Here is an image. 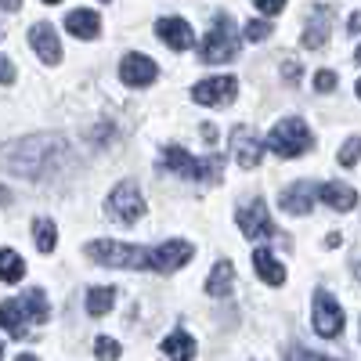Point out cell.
I'll use <instances>...</instances> for the list:
<instances>
[{
    "label": "cell",
    "mask_w": 361,
    "mask_h": 361,
    "mask_svg": "<svg viewBox=\"0 0 361 361\" xmlns=\"http://www.w3.org/2000/svg\"><path fill=\"white\" fill-rule=\"evenodd\" d=\"M314 333L325 336V340H333V336L343 333V311H340V304L333 300L329 289L314 293Z\"/></svg>",
    "instance_id": "9c48e42d"
},
{
    "label": "cell",
    "mask_w": 361,
    "mask_h": 361,
    "mask_svg": "<svg viewBox=\"0 0 361 361\" xmlns=\"http://www.w3.org/2000/svg\"><path fill=\"white\" fill-rule=\"evenodd\" d=\"M231 282H235V264H231V260H221V264L214 267V275L206 279V293L221 300V296L231 293Z\"/></svg>",
    "instance_id": "44dd1931"
},
{
    "label": "cell",
    "mask_w": 361,
    "mask_h": 361,
    "mask_svg": "<svg viewBox=\"0 0 361 361\" xmlns=\"http://www.w3.org/2000/svg\"><path fill=\"white\" fill-rule=\"evenodd\" d=\"M257 8H260V15H267V18L282 11V4H279V0H275V4H257Z\"/></svg>",
    "instance_id": "1f68e13d"
},
{
    "label": "cell",
    "mask_w": 361,
    "mask_h": 361,
    "mask_svg": "<svg viewBox=\"0 0 361 361\" xmlns=\"http://www.w3.org/2000/svg\"><path fill=\"white\" fill-rule=\"evenodd\" d=\"M314 90H322V94H329V90H336V73H333V69H322V73H314Z\"/></svg>",
    "instance_id": "83f0119b"
},
{
    "label": "cell",
    "mask_w": 361,
    "mask_h": 361,
    "mask_svg": "<svg viewBox=\"0 0 361 361\" xmlns=\"http://www.w3.org/2000/svg\"><path fill=\"white\" fill-rule=\"evenodd\" d=\"M145 214V199L137 192V180H119L109 195V217L123 221V224H134L137 217Z\"/></svg>",
    "instance_id": "ba28073f"
},
{
    "label": "cell",
    "mask_w": 361,
    "mask_h": 361,
    "mask_svg": "<svg viewBox=\"0 0 361 361\" xmlns=\"http://www.w3.org/2000/svg\"><path fill=\"white\" fill-rule=\"evenodd\" d=\"M62 152H66V141L54 134L15 141L4 148V170L11 177H47L54 170V163L62 159Z\"/></svg>",
    "instance_id": "6da1fadb"
},
{
    "label": "cell",
    "mask_w": 361,
    "mask_h": 361,
    "mask_svg": "<svg viewBox=\"0 0 361 361\" xmlns=\"http://www.w3.org/2000/svg\"><path fill=\"white\" fill-rule=\"evenodd\" d=\"M66 29L73 37H80V40H94L102 33V18H98V11H90V8H76V11L66 15Z\"/></svg>",
    "instance_id": "2e32d148"
},
{
    "label": "cell",
    "mask_w": 361,
    "mask_h": 361,
    "mask_svg": "<svg viewBox=\"0 0 361 361\" xmlns=\"http://www.w3.org/2000/svg\"><path fill=\"white\" fill-rule=\"evenodd\" d=\"M94 354H98V361H116L119 357V343L112 336H98L94 340Z\"/></svg>",
    "instance_id": "484cf974"
},
{
    "label": "cell",
    "mask_w": 361,
    "mask_h": 361,
    "mask_svg": "<svg viewBox=\"0 0 361 361\" xmlns=\"http://www.w3.org/2000/svg\"><path fill=\"white\" fill-rule=\"evenodd\" d=\"M357 98H361V80H357Z\"/></svg>",
    "instance_id": "d590c367"
},
{
    "label": "cell",
    "mask_w": 361,
    "mask_h": 361,
    "mask_svg": "<svg viewBox=\"0 0 361 361\" xmlns=\"http://www.w3.org/2000/svg\"><path fill=\"white\" fill-rule=\"evenodd\" d=\"M87 260L105 264V267H130V271H156V267H159L156 250H141V246H127V243H112V238H98V243H87Z\"/></svg>",
    "instance_id": "7a4b0ae2"
},
{
    "label": "cell",
    "mask_w": 361,
    "mask_h": 361,
    "mask_svg": "<svg viewBox=\"0 0 361 361\" xmlns=\"http://www.w3.org/2000/svg\"><path fill=\"white\" fill-rule=\"evenodd\" d=\"M336 159H340V166H354V163L361 159V137H347Z\"/></svg>",
    "instance_id": "d4e9b609"
},
{
    "label": "cell",
    "mask_w": 361,
    "mask_h": 361,
    "mask_svg": "<svg viewBox=\"0 0 361 361\" xmlns=\"http://www.w3.org/2000/svg\"><path fill=\"white\" fill-rule=\"evenodd\" d=\"M318 199V185H311V180H300V185H289L282 192V209L286 214H296V217H304L311 214V202Z\"/></svg>",
    "instance_id": "9a60e30c"
},
{
    "label": "cell",
    "mask_w": 361,
    "mask_h": 361,
    "mask_svg": "<svg viewBox=\"0 0 361 361\" xmlns=\"http://www.w3.org/2000/svg\"><path fill=\"white\" fill-rule=\"evenodd\" d=\"M163 166L173 170L177 177H188V180H214V177L224 170V156L195 159V156H188L180 145H166V148H163Z\"/></svg>",
    "instance_id": "8992f818"
},
{
    "label": "cell",
    "mask_w": 361,
    "mask_h": 361,
    "mask_svg": "<svg viewBox=\"0 0 361 361\" xmlns=\"http://www.w3.org/2000/svg\"><path fill=\"white\" fill-rule=\"evenodd\" d=\"M0 80H4V87L15 80V66H11V58H8V54H0Z\"/></svg>",
    "instance_id": "f546056e"
},
{
    "label": "cell",
    "mask_w": 361,
    "mask_h": 361,
    "mask_svg": "<svg viewBox=\"0 0 361 361\" xmlns=\"http://www.w3.org/2000/svg\"><path fill=\"white\" fill-rule=\"evenodd\" d=\"M29 44H33V51L44 58L47 66L62 62V40H58L54 25H47V22H37L33 29H29Z\"/></svg>",
    "instance_id": "5bb4252c"
},
{
    "label": "cell",
    "mask_w": 361,
    "mask_h": 361,
    "mask_svg": "<svg viewBox=\"0 0 361 361\" xmlns=\"http://www.w3.org/2000/svg\"><path fill=\"white\" fill-rule=\"evenodd\" d=\"M311 145H314V134L307 130V123L300 116L279 119V123L271 127V134H267V148L275 156H282V159H296V156L311 152Z\"/></svg>",
    "instance_id": "277c9868"
},
{
    "label": "cell",
    "mask_w": 361,
    "mask_h": 361,
    "mask_svg": "<svg viewBox=\"0 0 361 361\" xmlns=\"http://www.w3.org/2000/svg\"><path fill=\"white\" fill-rule=\"evenodd\" d=\"M235 94H238L235 76H209V80H202V83L192 87V98L199 105H228Z\"/></svg>",
    "instance_id": "8fae6325"
},
{
    "label": "cell",
    "mask_w": 361,
    "mask_h": 361,
    "mask_svg": "<svg viewBox=\"0 0 361 361\" xmlns=\"http://www.w3.org/2000/svg\"><path fill=\"white\" fill-rule=\"evenodd\" d=\"M243 37H246V40H267V37H271V25L260 22V18H250V22L243 25Z\"/></svg>",
    "instance_id": "4316f807"
},
{
    "label": "cell",
    "mask_w": 361,
    "mask_h": 361,
    "mask_svg": "<svg viewBox=\"0 0 361 361\" xmlns=\"http://www.w3.org/2000/svg\"><path fill=\"white\" fill-rule=\"evenodd\" d=\"M33 235H37V246H40V253H51V250H54V243H58V231H54V224H51L47 217L33 221Z\"/></svg>",
    "instance_id": "cb8c5ba5"
},
{
    "label": "cell",
    "mask_w": 361,
    "mask_h": 361,
    "mask_svg": "<svg viewBox=\"0 0 361 361\" xmlns=\"http://www.w3.org/2000/svg\"><path fill=\"white\" fill-rule=\"evenodd\" d=\"M163 354H166L170 361H192V357H195V340L177 329V333H170V336L163 340Z\"/></svg>",
    "instance_id": "ffe728a7"
},
{
    "label": "cell",
    "mask_w": 361,
    "mask_h": 361,
    "mask_svg": "<svg viewBox=\"0 0 361 361\" xmlns=\"http://www.w3.org/2000/svg\"><path fill=\"white\" fill-rule=\"evenodd\" d=\"M22 257L15 253V250H4V257H0V275H4V282L8 286H15L18 279H22Z\"/></svg>",
    "instance_id": "603a6c76"
},
{
    "label": "cell",
    "mask_w": 361,
    "mask_h": 361,
    "mask_svg": "<svg viewBox=\"0 0 361 361\" xmlns=\"http://www.w3.org/2000/svg\"><path fill=\"white\" fill-rule=\"evenodd\" d=\"M159 76V69H156V62L148 54H137V51H130L123 62H119V80H123L127 87H148Z\"/></svg>",
    "instance_id": "7c38bea8"
},
{
    "label": "cell",
    "mask_w": 361,
    "mask_h": 361,
    "mask_svg": "<svg viewBox=\"0 0 361 361\" xmlns=\"http://www.w3.org/2000/svg\"><path fill=\"white\" fill-rule=\"evenodd\" d=\"M354 62H361V47H357V51H354Z\"/></svg>",
    "instance_id": "e575fe53"
},
{
    "label": "cell",
    "mask_w": 361,
    "mask_h": 361,
    "mask_svg": "<svg viewBox=\"0 0 361 361\" xmlns=\"http://www.w3.org/2000/svg\"><path fill=\"white\" fill-rule=\"evenodd\" d=\"M112 304H116V289H112V286H94V289H87V314H90V318L109 314Z\"/></svg>",
    "instance_id": "7402d4cb"
},
{
    "label": "cell",
    "mask_w": 361,
    "mask_h": 361,
    "mask_svg": "<svg viewBox=\"0 0 361 361\" xmlns=\"http://www.w3.org/2000/svg\"><path fill=\"white\" fill-rule=\"evenodd\" d=\"M156 33H159V40H163L166 47H173V51H188V47L195 44L192 25H188L185 18H173V15H166V18L156 22Z\"/></svg>",
    "instance_id": "4fadbf2b"
},
{
    "label": "cell",
    "mask_w": 361,
    "mask_h": 361,
    "mask_svg": "<svg viewBox=\"0 0 361 361\" xmlns=\"http://www.w3.org/2000/svg\"><path fill=\"white\" fill-rule=\"evenodd\" d=\"M354 271H357V279H361V264H357V267H354Z\"/></svg>",
    "instance_id": "8d00e7d4"
},
{
    "label": "cell",
    "mask_w": 361,
    "mask_h": 361,
    "mask_svg": "<svg viewBox=\"0 0 361 361\" xmlns=\"http://www.w3.org/2000/svg\"><path fill=\"white\" fill-rule=\"evenodd\" d=\"M329 18H333V8H314L304 29V47H322L329 40Z\"/></svg>",
    "instance_id": "ac0fdd59"
},
{
    "label": "cell",
    "mask_w": 361,
    "mask_h": 361,
    "mask_svg": "<svg viewBox=\"0 0 361 361\" xmlns=\"http://www.w3.org/2000/svg\"><path fill=\"white\" fill-rule=\"evenodd\" d=\"M347 25H350V29H347V33H361V11H354Z\"/></svg>",
    "instance_id": "d6a6232c"
},
{
    "label": "cell",
    "mask_w": 361,
    "mask_h": 361,
    "mask_svg": "<svg viewBox=\"0 0 361 361\" xmlns=\"http://www.w3.org/2000/svg\"><path fill=\"white\" fill-rule=\"evenodd\" d=\"M286 361H333V357H322V354H311V350H304V347H289L286 350Z\"/></svg>",
    "instance_id": "f1b7e54d"
},
{
    "label": "cell",
    "mask_w": 361,
    "mask_h": 361,
    "mask_svg": "<svg viewBox=\"0 0 361 361\" xmlns=\"http://www.w3.org/2000/svg\"><path fill=\"white\" fill-rule=\"evenodd\" d=\"M15 361H40V357H33V354H18Z\"/></svg>",
    "instance_id": "836d02e7"
},
{
    "label": "cell",
    "mask_w": 361,
    "mask_h": 361,
    "mask_svg": "<svg viewBox=\"0 0 361 361\" xmlns=\"http://www.w3.org/2000/svg\"><path fill=\"white\" fill-rule=\"evenodd\" d=\"M264 148H267V141H260L250 127H235V130H231V152H235L238 166L257 170L260 159H264Z\"/></svg>",
    "instance_id": "30bf717a"
},
{
    "label": "cell",
    "mask_w": 361,
    "mask_h": 361,
    "mask_svg": "<svg viewBox=\"0 0 361 361\" xmlns=\"http://www.w3.org/2000/svg\"><path fill=\"white\" fill-rule=\"evenodd\" d=\"M282 76H286L289 83H296V80H300V66H296V62H286V66H282Z\"/></svg>",
    "instance_id": "4dcf8cb0"
},
{
    "label": "cell",
    "mask_w": 361,
    "mask_h": 361,
    "mask_svg": "<svg viewBox=\"0 0 361 361\" xmlns=\"http://www.w3.org/2000/svg\"><path fill=\"white\" fill-rule=\"evenodd\" d=\"M235 224H238V231H243L246 238H260V243H282V246H289V238H282L279 228H275V221H271L264 199H250V202L238 206Z\"/></svg>",
    "instance_id": "5b68a950"
},
{
    "label": "cell",
    "mask_w": 361,
    "mask_h": 361,
    "mask_svg": "<svg viewBox=\"0 0 361 361\" xmlns=\"http://www.w3.org/2000/svg\"><path fill=\"white\" fill-rule=\"evenodd\" d=\"M253 267H257V275H260L267 286H282V282H286V267H282V260H275L267 250H257V253H253Z\"/></svg>",
    "instance_id": "d6986e66"
},
{
    "label": "cell",
    "mask_w": 361,
    "mask_h": 361,
    "mask_svg": "<svg viewBox=\"0 0 361 361\" xmlns=\"http://www.w3.org/2000/svg\"><path fill=\"white\" fill-rule=\"evenodd\" d=\"M318 199L329 202L333 209H340V214L357 206V192H354L350 185H343V180H329V185H322V188H318Z\"/></svg>",
    "instance_id": "e0dca14e"
},
{
    "label": "cell",
    "mask_w": 361,
    "mask_h": 361,
    "mask_svg": "<svg viewBox=\"0 0 361 361\" xmlns=\"http://www.w3.org/2000/svg\"><path fill=\"white\" fill-rule=\"evenodd\" d=\"M25 318H29V322H47V318H51L47 300H44V289H29L25 296L4 300V304H0V325H4L8 336H22V333H25Z\"/></svg>",
    "instance_id": "3957f363"
},
{
    "label": "cell",
    "mask_w": 361,
    "mask_h": 361,
    "mask_svg": "<svg viewBox=\"0 0 361 361\" xmlns=\"http://www.w3.org/2000/svg\"><path fill=\"white\" fill-rule=\"evenodd\" d=\"M235 54H238V33H235L231 18L221 11L217 15V29H209V37L199 44V58L217 66V62H231Z\"/></svg>",
    "instance_id": "52a82bcc"
}]
</instances>
